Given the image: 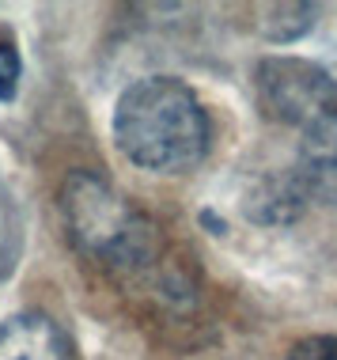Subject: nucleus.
<instances>
[{
  "label": "nucleus",
  "mask_w": 337,
  "mask_h": 360,
  "mask_svg": "<svg viewBox=\"0 0 337 360\" xmlns=\"http://www.w3.org/2000/svg\"><path fill=\"white\" fill-rule=\"evenodd\" d=\"M114 141L133 167L178 174L205 160L213 125L178 76H144L114 106Z\"/></svg>",
  "instance_id": "f257e3e1"
},
{
  "label": "nucleus",
  "mask_w": 337,
  "mask_h": 360,
  "mask_svg": "<svg viewBox=\"0 0 337 360\" xmlns=\"http://www.w3.org/2000/svg\"><path fill=\"white\" fill-rule=\"evenodd\" d=\"M65 236L88 262L114 277H140L159 258V228L103 174L72 171L57 190Z\"/></svg>",
  "instance_id": "f03ea898"
},
{
  "label": "nucleus",
  "mask_w": 337,
  "mask_h": 360,
  "mask_svg": "<svg viewBox=\"0 0 337 360\" xmlns=\"http://www.w3.org/2000/svg\"><path fill=\"white\" fill-rule=\"evenodd\" d=\"M254 99L262 118L300 133L311 118L337 103V80L303 57H265L254 69Z\"/></svg>",
  "instance_id": "7ed1b4c3"
},
{
  "label": "nucleus",
  "mask_w": 337,
  "mask_h": 360,
  "mask_svg": "<svg viewBox=\"0 0 337 360\" xmlns=\"http://www.w3.org/2000/svg\"><path fill=\"white\" fill-rule=\"evenodd\" d=\"M288 179L303 201L337 205V103L300 129L296 167Z\"/></svg>",
  "instance_id": "20e7f679"
},
{
  "label": "nucleus",
  "mask_w": 337,
  "mask_h": 360,
  "mask_svg": "<svg viewBox=\"0 0 337 360\" xmlns=\"http://www.w3.org/2000/svg\"><path fill=\"white\" fill-rule=\"evenodd\" d=\"M0 360H69V338L42 311H19L0 323Z\"/></svg>",
  "instance_id": "39448f33"
},
{
  "label": "nucleus",
  "mask_w": 337,
  "mask_h": 360,
  "mask_svg": "<svg viewBox=\"0 0 337 360\" xmlns=\"http://www.w3.org/2000/svg\"><path fill=\"white\" fill-rule=\"evenodd\" d=\"M273 19H265L262 23V34L269 42H296V38H303L307 31L315 27V12L319 8L315 4H269L265 8Z\"/></svg>",
  "instance_id": "423d86ee"
},
{
  "label": "nucleus",
  "mask_w": 337,
  "mask_h": 360,
  "mask_svg": "<svg viewBox=\"0 0 337 360\" xmlns=\"http://www.w3.org/2000/svg\"><path fill=\"white\" fill-rule=\"evenodd\" d=\"M19 80H23V57H19L15 34L0 27V103H12L19 95Z\"/></svg>",
  "instance_id": "0eeeda50"
},
{
  "label": "nucleus",
  "mask_w": 337,
  "mask_h": 360,
  "mask_svg": "<svg viewBox=\"0 0 337 360\" xmlns=\"http://www.w3.org/2000/svg\"><path fill=\"white\" fill-rule=\"evenodd\" d=\"M284 360H337V334L300 338V342L284 353Z\"/></svg>",
  "instance_id": "6e6552de"
}]
</instances>
